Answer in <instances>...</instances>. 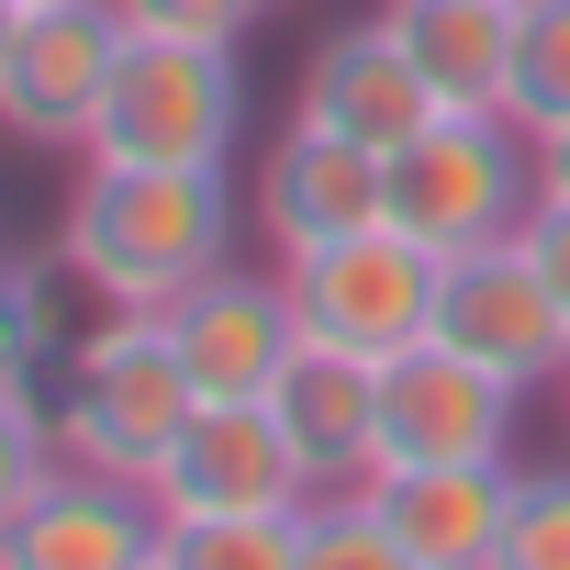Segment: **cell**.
Masks as SVG:
<instances>
[{"label": "cell", "mask_w": 570, "mask_h": 570, "mask_svg": "<svg viewBox=\"0 0 570 570\" xmlns=\"http://www.w3.org/2000/svg\"><path fill=\"white\" fill-rule=\"evenodd\" d=\"M235 179L224 168H124V157H79V190H68V268L90 303H124V314H168L190 279H213L235 257Z\"/></svg>", "instance_id": "1"}, {"label": "cell", "mask_w": 570, "mask_h": 570, "mask_svg": "<svg viewBox=\"0 0 570 570\" xmlns=\"http://www.w3.org/2000/svg\"><path fill=\"white\" fill-rule=\"evenodd\" d=\"M190 370H179V347H168V314H101L79 347H68V370H57V392H46V414H57V448L68 459H90V470H124V481H146L157 459H168V436L190 425Z\"/></svg>", "instance_id": "2"}, {"label": "cell", "mask_w": 570, "mask_h": 570, "mask_svg": "<svg viewBox=\"0 0 570 570\" xmlns=\"http://www.w3.org/2000/svg\"><path fill=\"white\" fill-rule=\"evenodd\" d=\"M381 213L436 257L492 246L537 213V135L514 112H436L414 146L381 157Z\"/></svg>", "instance_id": "3"}, {"label": "cell", "mask_w": 570, "mask_h": 570, "mask_svg": "<svg viewBox=\"0 0 570 570\" xmlns=\"http://www.w3.org/2000/svg\"><path fill=\"white\" fill-rule=\"evenodd\" d=\"M246 135V68L235 46H157L135 35L101 112H90V146L79 157H124V168H224Z\"/></svg>", "instance_id": "4"}, {"label": "cell", "mask_w": 570, "mask_h": 570, "mask_svg": "<svg viewBox=\"0 0 570 570\" xmlns=\"http://www.w3.org/2000/svg\"><path fill=\"white\" fill-rule=\"evenodd\" d=\"M279 279H292V325L314 347H347V358H403L425 325H436V246H414L392 213L336 235V246H303L279 257Z\"/></svg>", "instance_id": "5"}, {"label": "cell", "mask_w": 570, "mask_h": 570, "mask_svg": "<svg viewBox=\"0 0 570 570\" xmlns=\"http://www.w3.org/2000/svg\"><path fill=\"white\" fill-rule=\"evenodd\" d=\"M425 336H448L459 358L503 370L514 392H537V381L570 370V314H559V292H548V268H537L525 224L492 235V246L436 257V325H425Z\"/></svg>", "instance_id": "6"}, {"label": "cell", "mask_w": 570, "mask_h": 570, "mask_svg": "<svg viewBox=\"0 0 570 570\" xmlns=\"http://www.w3.org/2000/svg\"><path fill=\"white\" fill-rule=\"evenodd\" d=\"M124 12L112 0H23V23H12V57H0V135H23V146H90V112L124 68Z\"/></svg>", "instance_id": "7"}, {"label": "cell", "mask_w": 570, "mask_h": 570, "mask_svg": "<svg viewBox=\"0 0 570 570\" xmlns=\"http://www.w3.org/2000/svg\"><path fill=\"white\" fill-rule=\"evenodd\" d=\"M168 525H224V514H292L314 503L292 436H279L268 403H190V425L168 436V459L146 470Z\"/></svg>", "instance_id": "8"}, {"label": "cell", "mask_w": 570, "mask_h": 570, "mask_svg": "<svg viewBox=\"0 0 570 570\" xmlns=\"http://www.w3.org/2000/svg\"><path fill=\"white\" fill-rule=\"evenodd\" d=\"M514 381L459 358L448 336H414L381 358V459L370 470H436V459H514Z\"/></svg>", "instance_id": "9"}, {"label": "cell", "mask_w": 570, "mask_h": 570, "mask_svg": "<svg viewBox=\"0 0 570 570\" xmlns=\"http://www.w3.org/2000/svg\"><path fill=\"white\" fill-rule=\"evenodd\" d=\"M0 570H168V514L146 481L57 459L35 503L0 525Z\"/></svg>", "instance_id": "10"}, {"label": "cell", "mask_w": 570, "mask_h": 570, "mask_svg": "<svg viewBox=\"0 0 570 570\" xmlns=\"http://www.w3.org/2000/svg\"><path fill=\"white\" fill-rule=\"evenodd\" d=\"M168 347H179V370H190L202 403H268V381L292 370V347H303L292 279L224 257L213 279H190V292L168 303Z\"/></svg>", "instance_id": "11"}, {"label": "cell", "mask_w": 570, "mask_h": 570, "mask_svg": "<svg viewBox=\"0 0 570 570\" xmlns=\"http://www.w3.org/2000/svg\"><path fill=\"white\" fill-rule=\"evenodd\" d=\"M436 112H448V101H436V79L414 68V46H403L381 12H370V23H336V35L303 57V90H292V124L347 135V146H370V157L414 146Z\"/></svg>", "instance_id": "12"}, {"label": "cell", "mask_w": 570, "mask_h": 570, "mask_svg": "<svg viewBox=\"0 0 570 570\" xmlns=\"http://www.w3.org/2000/svg\"><path fill=\"white\" fill-rule=\"evenodd\" d=\"M370 503L403 548V570H503L514 459H436V470H370Z\"/></svg>", "instance_id": "13"}, {"label": "cell", "mask_w": 570, "mask_h": 570, "mask_svg": "<svg viewBox=\"0 0 570 570\" xmlns=\"http://www.w3.org/2000/svg\"><path fill=\"white\" fill-rule=\"evenodd\" d=\"M246 224H257V246H279V257L336 246V235L381 224V157L347 146V135L292 124V135L257 157V179H246Z\"/></svg>", "instance_id": "14"}, {"label": "cell", "mask_w": 570, "mask_h": 570, "mask_svg": "<svg viewBox=\"0 0 570 570\" xmlns=\"http://www.w3.org/2000/svg\"><path fill=\"white\" fill-rule=\"evenodd\" d=\"M268 414H279V436H292V459H303L314 492H358L370 481V459H381V370L370 358L303 336L292 370L268 381Z\"/></svg>", "instance_id": "15"}, {"label": "cell", "mask_w": 570, "mask_h": 570, "mask_svg": "<svg viewBox=\"0 0 570 570\" xmlns=\"http://www.w3.org/2000/svg\"><path fill=\"white\" fill-rule=\"evenodd\" d=\"M381 23L414 46L448 112H503L514 90V0H381Z\"/></svg>", "instance_id": "16"}, {"label": "cell", "mask_w": 570, "mask_h": 570, "mask_svg": "<svg viewBox=\"0 0 570 570\" xmlns=\"http://www.w3.org/2000/svg\"><path fill=\"white\" fill-rule=\"evenodd\" d=\"M68 246L57 257H0V392H57L68 370Z\"/></svg>", "instance_id": "17"}, {"label": "cell", "mask_w": 570, "mask_h": 570, "mask_svg": "<svg viewBox=\"0 0 570 570\" xmlns=\"http://www.w3.org/2000/svg\"><path fill=\"white\" fill-rule=\"evenodd\" d=\"M503 112L525 135L570 124V0H514V90H503Z\"/></svg>", "instance_id": "18"}, {"label": "cell", "mask_w": 570, "mask_h": 570, "mask_svg": "<svg viewBox=\"0 0 570 570\" xmlns=\"http://www.w3.org/2000/svg\"><path fill=\"white\" fill-rule=\"evenodd\" d=\"M168 570H303V503H292V514L168 525Z\"/></svg>", "instance_id": "19"}, {"label": "cell", "mask_w": 570, "mask_h": 570, "mask_svg": "<svg viewBox=\"0 0 570 570\" xmlns=\"http://www.w3.org/2000/svg\"><path fill=\"white\" fill-rule=\"evenodd\" d=\"M303 570H403V548H392V525H381L370 481H358V492H314V503H303Z\"/></svg>", "instance_id": "20"}, {"label": "cell", "mask_w": 570, "mask_h": 570, "mask_svg": "<svg viewBox=\"0 0 570 570\" xmlns=\"http://www.w3.org/2000/svg\"><path fill=\"white\" fill-rule=\"evenodd\" d=\"M503 570H570V459H559V470H514Z\"/></svg>", "instance_id": "21"}, {"label": "cell", "mask_w": 570, "mask_h": 570, "mask_svg": "<svg viewBox=\"0 0 570 570\" xmlns=\"http://www.w3.org/2000/svg\"><path fill=\"white\" fill-rule=\"evenodd\" d=\"M68 448H57V414H46V392H0V525H12L23 503H35V481L57 470Z\"/></svg>", "instance_id": "22"}, {"label": "cell", "mask_w": 570, "mask_h": 570, "mask_svg": "<svg viewBox=\"0 0 570 570\" xmlns=\"http://www.w3.org/2000/svg\"><path fill=\"white\" fill-rule=\"evenodd\" d=\"M124 35H157V46H246L257 0H112Z\"/></svg>", "instance_id": "23"}, {"label": "cell", "mask_w": 570, "mask_h": 570, "mask_svg": "<svg viewBox=\"0 0 570 570\" xmlns=\"http://www.w3.org/2000/svg\"><path fill=\"white\" fill-rule=\"evenodd\" d=\"M525 246H537V268H548L559 314H570V202H537V213H525Z\"/></svg>", "instance_id": "24"}, {"label": "cell", "mask_w": 570, "mask_h": 570, "mask_svg": "<svg viewBox=\"0 0 570 570\" xmlns=\"http://www.w3.org/2000/svg\"><path fill=\"white\" fill-rule=\"evenodd\" d=\"M537 202H570V124L537 135Z\"/></svg>", "instance_id": "25"}, {"label": "cell", "mask_w": 570, "mask_h": 570, "mask_svg": "<svg viewBox=\"0 0 570 570\" xmlns=\"http://www.w3.org/2000/svg\"><path fill=\"white\" fill-rule=\"evenodd\" d=\"M12 23H23V0H0V57H12Z\"/></svg>", "instance_id": "26"}, {"label": "cell", "mask_w": 570, "mask_h": 570, "mask_svg": "<svg viewBox=\"0 0 570 570\" xmlns=\"http://www.w3.org/2000/svg\"><path fill=\"white\" fill-rule=\"evenodd\" d=\"M559 425H570V370H559Z\"/></svg>", "instance_id": "27"}]
</instances>
